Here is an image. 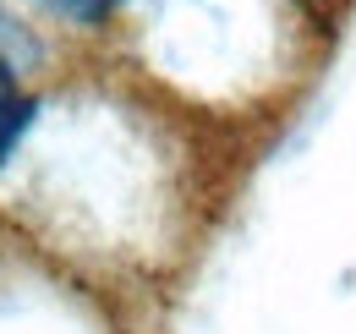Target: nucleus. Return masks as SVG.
<instances>
[{
	"label": "nucleus",
	"mask_w": 356,
	"mask_h": 334,
	"mask_svg": "<svg viewBox=\"0 0 356 334\" xmlns=\"http://www.w3.org/2000/svg\"><path fill=\"white\" fill-rule=\"evenodd\" d=\"M0 28H6V22H0ZM0 61H6V49H0Z\"/></svg>",
	"instance_id": "2"
},
{
	"label": "nucleus",
	"mask_w": 356,
	"mask_h": 334,
	"mask_svg": "<svg viewBox=\"0 0 356 334\" xmlns=\"http://www.w3.org/2000/svg\"><path fill=\"white\" fill-rule=\"evenodd\" d=\"M44 11H55V17H72V22H99L115 0H39Z\"/></svg>",
	"instance_id": "1"
}]
</instances>
